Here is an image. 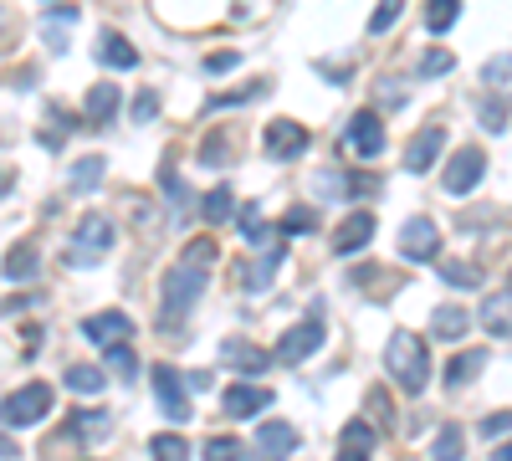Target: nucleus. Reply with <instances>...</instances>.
<instances>
[{"mask_svg":"<svg viewBox=\"0 0 512 461\" xmlns=\"http://www.w3.org/2000/svg\"><path fill=\"white\" fill-rule=\"evenodd\" d=\"M384 374H390L405 395H420L431 385V349H425L420 333H410V328L390 333V344H384Z\"/></svg>","mask_w":512,"mask_h":461,"instance_id":"nucleus-1","label":"nucleus"},{"mask_svg":"<svg viewBox=\"0 0 512 461\" xmlns=\"http://www.w3.org/2000/svg\"><path fill=\"white\" fill-rule=\"evenodd\" d=\"M200 292H205V267H190V262H175L164 272L159 282V323H180L195 313L200 303Z\"/></svg>","mask_w":512,"mask_h":461,"instance_id":"nucleus-2","label":"nucleus"},{"mask_svg":"<svg viewBox=\"0 0 512 461\" xmlns=\"http://www.w3.org/2000/svg\"><path fill=\"white\" fill-rule=\"evenodd\" d=\"M52 405H57V390H52V385H21L16 395L0 400V426H11V431L41 426V421L52 415Z\"/></svg>","mask_w":512,"mask_h":461,"instance_id":"nucleus-3","label":"nucleus"},{"mask_svg":"<svg viewBox=\"0 0 512 461\" xmlns=\"http://www.w3.org/2000/svg\"><path fill=\"white\" fill-rule=\"evenodd\" d=\"M113 221L108 216H82V226H77V236H72V251H67V267H98L108 251H113Z\"/></svg>","mask_w":512,"mask_h":461,"instance_id":"nucleus-4","label":"nucleus"},{"mask_svg":"<svg viewBox=\"0 0 512 461\" xmlns=\"http://www.w3.org/2000/svg\"><path fill=\"white\" fill-rule=\"evenodd\" d=\"M323 339H328V328H323V318L313 313V318H303V323H292L282 339H277V359H282V364H303L308 354L323 349Z\"/></svg>","mask_w":512,"mask_h":461,"instance_id":"nucleus-5","label":"nucleus"},{"mask_svg":"<svg viewBox=\"0 0 512 461\" xmlns=\"http://www.w3.org/2000/svg\"><path fill=\"white\" fill-rule=\"evenodd\" d=\"M180 374H185V369H169V364L154 369V400H159V410H164V421H175V426L190 421V390H185Z\"/></svg>","mask_w":512,"mask_h":461,"instance_id":"nucleus-6","label":"nucleus"},{"mask_svg":"<svg viewBox=\"0 0 512 461\" xmlns=\"http://www.w3.org/2000/svg\"><path fill=\"white\" fill-rule=\"evenodd\" d=\"M482 175H487V154H482L477 144H466V149L451 154L441 185H446V195H466V190H477V185H482Z\"/></svg>","mask_w":512,"mask_h":461,"instance_id":"nucleus-7","label":"nucleus"},{"mask_svg":"<svg viewBox=\"0 0 512 461\" xmlns=\"http://www.w3.org/2000/svg\"><path fill=\"white\" fill-rule=\"evenodd\" d=\"M436 251H441V231L431 216H410L400 226V257L405 262H436Z\"/></svg>","mask_w":512,"mask_h":461,"instance_id":"nucleus-8","label":"nucleus"},{"mask_svg":"<svg viewBox=\"0 0 512 461\" xmlns=\"http://www.w3.org/2000/svg\"><path fill=\"white\" fill-rule=\"evenodd\" d=\"M262 149H267V159H303L308 154V129L292 123V118H272L262 129Z\"/></svg>","mask_w":512,"mask_h":461,"instance_id":"nucleus-9","label":"nucleus"},{"mask_svg":"<svg viewBox=\"0 0 512 461\" xmlns=\"http://www.w3.org/2000/svg\"><path fill=\"white\" fill-rule=\"evenodd\" d=\"M374 226H379L374 211H349L344 221H338L333 241H328V246H333V257H359V251L374 241Z\"/></svg>","mask_w":512,"mask_h":461,"instance_id":"nucleus-10","label":"nucleus"},{"mask_svg":"<svg viewBox=\"0 0 512 461\" xmlns=\"http://www.w3.org/2000/svg\"><path fill=\"white\" fill-rule=\"evenodd\" d=\"M128 333H134V318H128V313H118V308H108V313H93V318H82V339H88V344H98V349H118V344H128Z\"/></svg>","mask_w":512,"mask_h":461,"instance_id":"nucleus-11","label":"nucleus"},{"mask_svg":"<svg viewBox=\"0 0 512 461\" xmlns=\"http://www.w3.org/2000/svg\"><path fill=\"white\" fill-rule=\"evenodd\" d=\"M344 144H349L359 159H379V154H384V123H379V113L359 108V113L349 118V129H344Z\"/></svg>","mask_w":512,"mask_h":461,"instance_id":"nucleus-12","label":"nucleus"},{"mask_svg":"<svg viewBox=\"0 0 512 461\" xmlns=\"http://www.w3.org/2000/svg\"><path fill=\"white\" fill-rule=\"evenodd\" d=\"M441 149H446V129H441V123H425V129H420V134L410 139V149H405V170H410V175H425V170H436Z\"/></svg>","mask_w":512,"mask_h":461,"instance_id":"nucleus-13","label":"nucleus"},{"mask_svg":"<svg viewBox=\"0 0 512 461\" xmlns=\"http://www.w3.org/2000/svg\"><path fill=\"white\" fill-rule=\"evenodd\" d=\"M251 451L262 456V461H287V456L297 451V431H292L287 421H262V426H256Z\"/></svg>","mask_w":512,"mask_h":461,"instance_id":"nucleus-14","label":"nucleus"},{"mask_svg":"<svg viewBox=\"0 0 512 461\" xmlns=\"http://www.w3.org/2000/svg\"><path fill=\"white\" fill-rule=\"evenodd\" d=\"M221 405H226V415H236V421H246V415H262L267 405H272V390L267 385H231L226 395H221Z\"/></svg>","mask_w":512,"mask_h":461,"instance_id":"nucleus-15","label":"nucleus"},{"mask_svg":"<svg viewBox=\"0 0 512 461\" xmlns=\"http://www.w3.org/2000/svg\"><path fill=\"white\" fill-rule=\"evenodd\" d=\"M221 364H231V369H241V374H267L272 354L256 349V344H246V339H226V344H221Z\"/></svg>","mask_w":512,"mask_h":461,"instance_id":"nucleus-16","label":"nucleus"},{"mask_svg":"<svg viewBox=\"0 0 512 461\" xmlns=\"http://www.w3.org/2000/svg\"><path fill=\"white\" fill-rule=\"evenodd\" d=\"M118 103H123V88H113V82H98V88L88 93V103H82V118H88L93 129H108L113 113H118Z\"/></svg>","mask_w":512,"mask_h":461,"instance_id":"nucleus-17","label":"nucleus"},{"mask_svg":"<svg viewBox=\"0 0 512 461\" xmlns=\"http://www.w3.org/2000/svg\"><path fill=\"white\" fill-rule=\"evenodd\" d=\"M487 369V349H466V354H456V359H446V390H461V385H472L477 374Z\"/></svg>","mask_w":512,"mask_h":461,"instance_id":"nucleus-18","label":"nucleus"},{"mask_svg":"<svg viewBox=\"0 0 512 461\" xmlns=\"http://www.w3.org/2000/svg\"><path fill=\"white\" fill-rule=\"evenodd\" d=\"M98 62L128 72V67H139V52H134V41H128L123 31H103V36H98Z\"/></svg>","mask_w":512,"mask_h":461,"instance_id":"nucleus-19","label":"nucleus"},{"mask_svg":"<svg viewBox=\"0 0 512 461\" xmlns=\"http://www.w3.org/2000/svg\"><path fill=\"white\" fill-rule=\"evenodd\" d=\"M36 267H41V257H36V246H11V257L6 262H0V277H6V282H31L36 277Z\"/></svg>","mask_w":512,"mask_h":461,"instance_id":"nucleus-20","label":"nucleus"},{"mask_svg":"<svg viewBox=\"0 0 512 461\" xmlns=\"http://www.w3.org/2000/svg\"><path fill=\"white\" fill-rule=\"evenodd\" d=\"M466 328H472V318H466V308H456V303H446V308L431 313V333H436V339H446V344H456Z\"/></svg>","mask_w":512,"mask_h":461,"instance_id":"nucleus-21","label":"nucleus"},{"mask_svg":"<svg viewBox=\"0 0 512 461\" xmlns=\"http://www.w3.org/2000/svg\"><path fill=\"white\" fill-rule=\"evenodd\" d=\"M200 216L210 221V226H221V221H231L236 216V190L231 185H216L205 200H200Z\"/></svg>","mask_w":512,"mask_h":461,"instance_id":"nucleus-22","label":"nucleus"},{"mask_svg":"<svg viewBox=\"0 0 512 461\" xmlns=\"http://www.w3.org/2000/svg\"><path fill=\"white\" fill-rule=\"evenodd\" d=\"M103 170H108L103 154H88L82 164H72V190H77V195H93V190L103 185Z\"/></svg>","mask_w":512,"mask_h":461,"instance_id":"nucleus-23","label":"nucleus"},{"mask_svg":"<svg viewBox=\"0 0 512 461\" xmlns=\"http://www.w3.org/2000/svg\"><path fill=\"white\" fill-rule=\"evenodd\" d=\"M62 385H67L72 395H103V385H108V374H103V369H93V364H72Z\"/></svg>","mask_w":512,"mask_h":461,"instance_id":"nucleus-24","label":"nucleus"},{"mask_svg":"<svg viewBox=\"0 0 512 461\" xmlns=\"http://www.w3.org/2000/svg\"><path fill=\"white\" fill-rule=\"evenodd\" d=\"M482 323L492 328V339H507L512 323H507V292H492V298L482 303Z\"/></svg>","mask_w":512,"mask_h":461,"instance_id":"nucleus-25","label":"nucleus"},{"mask_svg":"<svg viewBox=\"0 0 512 461\" xmlns=\"http://www.w3.org/2000/svg\"><path fill=\"white\" fill-rule=\"evenodd\" d=\"M461 456H466V436H461L456 421H446L436 431V461H461Z\"/></svg>","mask_w":512,"mask_h":461,"instance_id":"nucleus-26","label":"nucleus"},{"mask_svg":"<svg viewBox=\"0 0 512 461\" xmlns=\"http://www.w3.org/2000/svg\"><path fill=\"white\" fill-rule=\"evenodd\" d=\"M149 456H154V461H190V446H185V436H175V431H169V436L159 431V436L149 441Z\"/></svg>","mask_w":512,"mask_h":461,"instance_id":"nucleus-27","label":"nucleus"},{"mask_svg":"<svg viewBox=\"0 0 512 461\" xmlns=\"http://www.w3.org/2000/svg\"><path fill=\"white\" fill-rule=\"evenodd\" d=\"M272 93V82H251V88H236V93H216V98H205V108L216 113V108H231V103H256V98H267Z\"/></svg>","mask_w":512,"mask_h":461,"instance_id":"nucleus-28","label":"nucleus"},{"mask_svg":"<svg viewBox=\"0 0 512 461\" xmlns=\"http://www.w3.org/2000/svg\"><path fill=\"white\" fill-rule=\"evenodd\" d=\"M456 16H461V6L456 0H431V6H425V31H451L456 26Z\"/></svg>","mask_w":512,"mask_h":461,"instance_id":"nucleus-29","label":"nucleus"},{"mask_svg":"<svg viewBox=\"0 0 512 461\" xmlns=\"http://www.w3.org/2000/svg\"><path fill=\"white\" fill-rule=\"evenodd\" d=\"M374 441H379V431H374L369 421H349V426H344V451L369 456V451H374Z\"/></svg>","mask_w":512,"mask_h":461,"instance_id":"nucleus-30","label":"nucleus"},{"mask_svg":"<svg viewBox=\"0 0 512 461\" xmlns=\"http://www.w3.org/2000/svg\"><path fill=\"white\" fill-rule=\"evenodd\" d=\"M108 374H118L123 385H134V374H139V354L128 349V344H118V349H108Z\"/></svg>","mask_w":512,"mask_h":461,"instance_id":"nucleus-31","label":"nucleus"},{"mask_svg":"<svg viewBox=\"0 0 512 461\" xmlns=\"http://www.w3.org/2000/svg\"><path fill=\"white\" fill-rule=\"evenodd\" d=\"M441 282L446 287H482V267H472V262H441Z\"/></svg>","mask_w":512,"mask_h":461,"instance_id":"nucleus-32","label":"nucleus"},{"mask_svg":"<svg viewBox=\"0 0 512 461\" xmlns=\"http://www.w3.org/2000/svg\"><path fill=\"white\" fill-rule=\"evenodd\" d=\"M216 251H221V246L210 241V236H195V241L180 251V262H190V267H205V272H210V267H216Z\"/></svg>","mask_w":512,"mask_h":461,"instance_id":"nucleus-33","label":"nucleus"},{"mask_svg":"<svg viewBox=\"0 0 512 461\" xmlns=\"http://www.w3.org/2000/svg\"><path fill=\"white\" fill-rule=\"evenodd\" d=\"M205 461H246V446L236 436H210L205 441Z\"/></svg>","mask_w":512,"mask_h":461,"instance_id":"nucleus-34","label":"nucleus"},{"mask_svg":"<svg viewBox=\"0 0 512 461\" xmlns=\"http://www.w3.org/2000/svg\"><path fill=\"white\" fill-rule=\"evenodd\" d=\"M477 108H482V123H487L492 134H507V103H502V93L497 98H482Z\"/></svg>","mask_w":512,"mask_h":461,"instance_id":"nucleus-35","label":"nucleus"},{"mask_svg":"<svg viewBox=\"0 0 512 461\" xmlns=\"http://www.w3.org/2000/svg\"><path fill=\"white\" fill-rule=\"evenodd\" d=\"M451 67H456V57H451L446 47H431V52L420 57V77H441V72H451Z\"/></svg>","mask_w":512,"mask_h":461,"instance_id":"nucleus-36","label":"nucleus"},{"mask_svg":"<svg viewBox=\"0 0 512 461\" xmlns=\"http://www.w3.org/2000/svg\"><path fill=\"white\" fill-rule=\"evenodd\" d=\"M400 11H405L400 0H384V6H379V11L369 16V31H374V36H379V31H390V26L400 21Z\"/></svg>","mask_w":512,"mask_h":461,"instance_id":"nucleus-37","label":"nucleus"},{"mask_svg":"<svg viewBox=\"0 0 512 461\" xmlns=\"http://www.w3.org/2000/svg\"><path fill=\"white\" fill-rule=\"evenodd\" d=\"M313 226H318V216H313V211H297V216H287V221L277 226V236L287 241V236H303V231H313Z\"/></svg>","mask_w":512,"mask_h":461,"instance_id":"nucleus-38","label":"nucleus"},{"mask_svg":"<svg viewBox=\"0 0 512 461\" xmlns=\"http://www.w3.org/2000/svg\"><path fill=\"white\" fill-rule=\"evenodd\" d=\"M154 113H159V93H154V88H144V93H139V103H134V123H149Z\"/></svg>","mask_w":512,"mask_h":461,"instance_id":"nucleus-39","label":"nucleus"},{"mask_svg":"<svg viewBox=\"0 0 512 461\" xmlns=\"http://www.w3.org/2000/svg\"><path fill=\"white\" fill-rule=\"evenodd\" d=\"M482 436L502 446V436H507V410H492V415H487V421H482Z\"/></svg>","mask_w":512,"mask_h":461,"instance_id":"nucleus-40","label":"nucleus"},{"mask_svg":"<svg viewBox=\"0 0 512 461\" xmlns=\"http://www.w3.org/2000/svg\"><path fill=\"white\" fill-rule=\"evenodd\" d=\"M369 410H374V421H379V426H395V415H390V400H384V390H369Z\"/></svg>","mask_w":512,"mask_h":461,"instance_id":"nucleus-41","label":"nucleus"},{"mask_svg":"<svg viewBox=\"0 0 512 461\" xmlns=\"http://www.w3.org/2000/svg\"><path fill=\"white\" fill-rule=\"evenodd\" d=\"M236 62H241L236 52H216V57H205V72H231Z\"/></svg>","mask_w":512,"mask_h":461,"instance_id":"nucleus-42","label":"nucleus"},{"mask_svg":"<svg viewBox=\"0 0 512 461\" xmlns=\"http://www.w3.org/2000/svg\"><path fill=\"white\" fill-rule=\"evenodd\" d=\"M47 113H52V123H67V113H62V108H47ZM62 139H67V129H47V149H57Z\"/></svg>","mask_w":512,"mask_h":461,"instance_id":"nucleus-43","label":"nucleus"},{"mask_svg":"<svg viewBox=\"0 0 512 461\" xmlns=\"http://www.w3.org/2000/svg\"><path fill=\"white\" fill-rule=\"evenodd\" d=\"M487 82H497V88H507V57H497V62H487V72H482Z\"/></svg>","mask_w":512,"mask_h":461,"instance_id":"nucleus-44","label":"nucleus"},{"mask_svg":"<svg viewBox=\"0 0 512 461\" xmlns=\"http://www.w3.org/2000/svg\"><path fill=\"white\" fill-rule=\"evenodd\" d=\"M180 380H185V390H210V374H205V369H195V374H180Z\"/></svg>","mask_w":512,"mask_h":461,"instance_id":"nucleus-45","label":"nucleus"},{"mask_svg":"<svg viewBox=\"0 0 512 461\" xmlns=\"http://www.w3.org/2000/svg\"><path fill=\"white\" fill-rule=\"evenodd\" d=\"M200 154H205L210 164H221V159H226V139H210V144H205Z\"/></svg>","mask_w":512,"mask_h":461,"instance_id":"nucleus-46","label":"nucleus"},{"mask_svg":"<svg viewBox=\"0 0 512 461\" xmlns=\"http://www.w3.org/2000/svg\"><path fill=\"white\" fill-rule=\"evenodd\" d=\"M16 456H21V451H16V441H11L6 431H0V461H16Z\"/></svg>","mask_w":512,"mask_h":461,"instance_id":"nucleus-47","label":"nucleus"},{"mask_svg":"<svg viewBox=\"0 0 512 461\" xmlns=\"http://www.w3.org/2000/svg\"><path fill=\"white\" fill-rule=\"evenodd\" d=\"M47 16H52V21H77V6H52Z\"/></svg>","mask_w":512,"mask_h":461,"instance_id":"nucleus-48","label":"nucleus"},{"mask_svg":"<svg viewBox=\"0 0 512 461\" xmlns=\"http://www.w3.org/2000/svg\"><path fill=\"white\" fill-rule=\"evenodd\" d=\"M11 185H16V175H11V170H0V195H6Z\"/></svg>","mask_w":512,"mask_h":461,"instance_id":"nucleus-49","label":"nucleus"},{"mask_svg":"<svg viewBox=\"0 0 512 461\" xmlns=\"http://www.w3.org/2000/svg\"><path fill=\"white\" fill-rule=\"evenodd\" d=\"M333 461H369V456H354V451H338Z\"/></svg>","mask_w":512,"mask_h":461,"instance_id":"nucleus-50","label":"nucleus"},{"mask_svg":"<svg viewBox=\"0 0 512 461\" xmlns=\"http://www.w3.org/2000/svg\"><path fill=\"white\" fill-rule=\"evenodd\" d=\"M492 461H512V451H507V446H497V451H492Z\"/></svg>","mask_w":512,"mask_h":461,"instance_id":"nucleus-51","label":"nucleus"}]
</instances>
